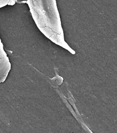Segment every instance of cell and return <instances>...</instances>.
<instances>
[{
    "label": "cell",
    "mask_w": 117,
    "mask_h": 133,
    "mask_svg": "<svg viewBox=\"0 0 117 133\" xmlns=\"http://www.w3.org/2000/svg\"><path fill=\"white\" fill-rule=\"evenodd\" d=\"M32 17L39 30L50 39L61 32L56 0H27Z\"/></svg>",
    "instance_id": "obj_1"
},
{
    "label": "cell",
    "mask_w": 117,
    "mask_h": 133,
    "mask_svg": "<svg viewBox=\"0 0 117 133\" xmlns=\"http://www.w3.org/2000/svg\"><path fill=\"white\" fill-rule=\"evenodd\" d=\"M11 65L0 38V83L5 80L9 73Z\"/></svg>",
    "instance_id": "obj_2"
},
{
    "label": "cell",
    "mask_w": 117,
    "mask_h": 133,
    "mask_svg": "<svg viewBox=\"0 0 117 133\" xmlns=\"http://www.w3.org/2000/svg\"><path fill=\"white\" fill-rule=\"evenodd\" d=\"M15 0H0V8L4 7L7 5H12L15 3Z\"/></svg>",
    "instance_id": "obj_3"
}]
</instances>
